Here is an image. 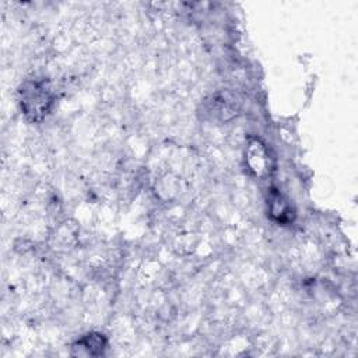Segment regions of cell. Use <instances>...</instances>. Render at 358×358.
<instances>
[{"label":"cell","instance_id":"cell-1","mask_svg":"<svg viewBox=\"0 0 358 358\" xmlns=\"http://www.w3.org/2000/svg\"><path fill=\"white\" fill-rule=\"evenodd\" d=\"M18 92L21 109L32 122L42 120L53 105V95L43 83L25 81Z\"/></svg>","mask_w":358,"mask_h":358},{"label":"cell","instance_id":"cell-2","mask_svg":"<svg viewBox=\"0 0 358 358\" xmlns=\"http://www.w3.org/2000/svg\"><path fill=\"white\" fill-rule=\"evenodd\" d=\"M245 164L250 173L259 179L267 178L274 168L268 148L257 137H250L246 143Z\"/></svg>","mask_w":358,"mask_h":358},{"label":"cell","instance_id":"cell-3","mask_svg":"<svg viewBox=\"0 0 358 358\" xmlns=\"http://www.w3.org/2000/svg\"><path fill=\"white\" fill-rule=\"evenodd\" d=\"M268 214L271 217V220H274L275 222L285 225L292 222L294 217H295V211L294 207L289 201V199L287 196H284L280 190L277 189H271L268 193Z\"/></svg>","mask_w":358,"mask_h":358},{"label":"cell","instance_id":"cell-4","mask_svg":"<svg viewBox=\"0 0 358 358\" xmlns=\"http://www.w3.org/2000/svg\"><path fill=\"white\" fill-rule=\"evenodd\" d=\"M106 347V338L99 333H88L73 345L76 355H101Z\"/></svg>","mask_w":358,"mask_h":358},{"label":"cell","instance_id":"cell-5","mask_svg":"<svg viewBox=\"0 0 358 358\" xmlns=\"http://www.w3.org/2000/svg\"><path fill=\"white\" fill-rule=\"evenodd\" d=\"M210 112L215 116H220L221 120H228L235 116L236 113V101L235 98H228L227 94L221 92L210 101Z\"/></svg>","mask_w":358,"mask_h":358}]
</instances>
